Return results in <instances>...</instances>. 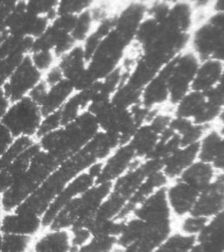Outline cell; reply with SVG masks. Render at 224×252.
<instances>
[{"mask_svg": "<svg viewBox=\"0 0 224 252\" xmlns=\"http://www.w3.org/2000/svg\"><path fill=\"white\" fill-rule=\"evenodd\" d=\"M44 115L37 103L29 97L11 103L2 123L13 136L37 139L38 130Z\"/></svg>", "mask_w": 224, "mask_h": 252, "instance_id": "8992f818", "label": "cell"}, {"mask_svg": "<svg viewBox=\"0 0 224 252\" xmlns=\"http://www.w3.org/2000/svg\"><path fill=\"white\" fill-rule=\"evenodd\" d=\"M111 252H123V249L121 248V247H119L116 246V247H115L114 249L112 250Z\"/></svg>", "mask_w": 224, "mask_h": 252, "instance_id": "db71d44e", "label": "cell"}, {"mask_svg": "<svg viewBox=\"0 0 224 252\" xmlns=\"http://www.w3.org/2000/svg\"><path fill=\"white\" fill-rule=\"evenodd\" d=\"M196 237L183 233H171L153 252H190Z\"/></svg>", "mask_w": 224, "mask_h": 252, "instance_id": "f1b7e54d", "label": "cell"}, {"mask_svg": "<svg viewBox=\"0 0 224 252\" xmlns=\"http://www.w3.org/2000/svg\"><path fill=\"white\" fill-rule=\"evenodd\" d=\"M0 234H2V223H1V220H0Z\"/></svg>", "mask_w": 224, "mask_h": 252, "instance_id": "94428289", "label": "cell"}, {"mask_svg": "<svg viewBox=\"0 0 224 252\" xmlns=\"http://www.w3.org/2000/svg\"><path fill=\"white\" fill-rule=\"evenodd\" d=\"M166 193L172 215L184 218L192 212L201 192L177 179L170 186H167Z\"/></svg>", "mask_w": 224, "mask_h": 252, "instance_id": "5bb4252c", "label": "cell"}, {"mask_svg": "<svg viewBox=\"0 0 224 252\" xmlns=\"http://www.w3.org/2000/svg\"><path fill=\"white\" fill-rule=\"evenodd\" d=\"M112 183L95 184L66 204L50 223L49 229L86 228L88 223L95 217L99 208L112 192Z\"/></svg>", "mask_w": 224, "mask_h": 252, "instance_id": "277c9868", "label": "cell"}, {"mask_svg": "<svg viewBox=\"0 0 224 252\" xmlns=\"http://www.w3.org/2000/svg\"><path fill=\"white\" fill-rule=\"evenodd\" d=\"M95 162H98L97 160L90 153L85 149L81 150L76 155L61 164L45 183L15 210L34 213L42 217L63 189Z\"/></svg>", "mask_w": 224, "mask_h": 252, "instance_id": "7a4b0ae2", "label": "cell"}, {"mask_svg": "<svg viewBox=\"0 0 224 252\" xmlns=\"http://www.w3.org/2000/svg\"><path fill=\"white\" fill-rule=\"evenodd\" d=\"M168 182L169 179L166 178V176L162 171H158L149 175L144 181L141 186L138 188L132 198H130L126 206L124 207L120 215H118L117 218L115 219V220H126L131 217L137 207L139 206L145 199L149 198L150 195H152L157 190L161 188L166 187Z\"/></svg>", "mask_w": 224, "mask_h": 252, "instance_id": "e0dca14e", "label": "cell"}, {"mask_svg": "<svg viewBox=\"0 0 224 252\" xmlns=\"http://www.w3.org/2000/svg\"><path fill=\"white\" fill-rule=\"evenodd\" d=\"M6 34L3 32H0V45L3 42V39L5 37Z\"/></svg>", "mask_w": 224, "mask_h": 252, "instance_id": "9f6ffc18", "label": "cell"}, {"mask_svg": "<svg viewBox=\"0 0 224 252\" xmlns=\"http://www.w3.org/2000/svg\"><path fill=\"white\" fill-rule=\"evenodd\" d=\"M160 134L152 129L149 124L140 126L132 135L129 144L135 152L137 158L146 160L155 149Z\"/></svg>", "mask_w": 224, "mask_h": 252, "instance_id": "d4e9b609", "label": "cell"}, {"mask_svg": "<svg viewBox=\"0 0 224 252\" xmlns=\"http://www.w3.org/2000/svg\"><path fill=\"white\" fill-rule=\"evenodd\" d=\"M166 187L161 188L136 208L132 216L147 223L171 221V209L167 198Z\"/></svg>", "mask_w": 224, "mask_h": 252, "instance_id": "8fae6325", "label": "cell"}, {"mask_svg": "<svg viewBox=\"0 0 224 252\" xmlns=\"http://www.w3.org/2000/svg\"><path fill=\"white\" fill-rule=\"evenodd\" d=\"M95 183L96 179L87 171L74 178L52 201L48 209H46L42 216V227L48 228L50 223H52L55 217L66 204L94 186Z\"/></svg>", "mask_w": 224, "mask_h": 252, "instance_id": "30bf717a", "label": "cell"}, {"mask_svg": "<svg viewBox=\"0 0 224 252\" xmlns=\"http://www.w3.org/2000/svg\"><path fill=\"white\" fill-rule=\"evenodd\" d=\"M32 237L15 234H2L1 252H26Z\"/></svg>", "mask_w": 224, "mask_h": 252, "instance_id": "74e56055", "label": "cell"}, {"mask_svg": "<svg viewBox=\"0 0 224 252\" xmlns=\"http://www.w3.org/2000/svg\"><path fill=\"white\" fill-rule=\"evenodd\" d=\"M199 143L180 147L163 160L162 172L169 180H176L195 160H198Z\"/></svg>", "mask_w": 224, "mask_h": 252, "instance_id": "2e32d148", "label": "cell"}, {"mask_svg": "<svg viewBox=\"0 0 224 252\" xmlns=\"http://www.w3.org/2000/svg\"><path fill=\"white\" fill-rule=\"evenodd\" d=\"M75 93L72 85L65 79L49 87L46 96L40 104L44 116L59 111Z\"/></svg>", "mask_w": 224, "mask_h": 252, "instance_id": "cb8c5ba5", "label": "cell"}, {"mask_svg": "<svg viewBox=\"0 0 224 252\" xmlns=\"http://www.w3.org/2000/svg\"><path fill=\"white\" fill-rule=\"evenodd\" d=\"M201 61L193 52H182L164 66L169 89V101L176 105L191 91L193 80Z\"/></svg>", "mask_w": 224, "mask_h": 252, "instance_id": "5b68a950", "label": "cell"}, {"mask_svg": "<svg viewBox=\"0 0 224 252\" xmlns=\"http://www.w3.org/2000/svg\"><path fill=\"white\" fill-rule=\"evenodd\" d=\"M190 252H224V251L217 248V247H213L210 244L205 243V242H201L196 240L194 247L192 249L190 250Z\"/></svg>", "mask_w": 224, "mask_h": 252, "instance_id": "681fc988", "label": "cell"}, {"mask_svg": "<svg viewBox=\"0 0 224 252\" xmlns=\"http://www.w3.org/2000/svg\"><path fill=\"white\" fill-rule=\"evenodd\" d=\"M101 131L117 136L121 146L129 143L138 126L130 109H121L112 103L95 115Z\"/></svg>", "mask_w": 224, "mask_h": 252, "instance_id": "ba28073f", "label": "cell"}, {"mask_svg": "<svg viewBox=\"0 0 224 252\" xmlns=\"http://www.w3.org/2000/svg\"><path fill=\"white\" fill-rule=\"evenodd\" d=\"M35 243L33 252H70L71 236L67 229H50Z\"/></svg>", "mask_w": 224, "mask_h": 252, "instance_id": "484cf974", "label": "cell"}, {"mask_svg": "<svg viewBox=\"0 0 224 252\" xmlns=\"http://www.w3.org/2000/svg\"><path fill=\"white\" fill-rule=\"evenodd\" d=\"M142 93L143 91L133 89L129 84L124 83L112 95L111 103L114 106L130 109L132 107L141 103Z\"/></svg>", "mask_w": 224, "mask_h": 252, "instance_id": "4dcf8cb0", "label": "cell"}, {"mask_svg": "<svg viewBox=\"0 0 224 252\" xmlns=\"http://www.w3.org/2000/svg\"><path fill=\"white\" fill-rule=\"evenodd\" d=\"M2 234L30 236L36 235L42 227V217L28 211L15 210L1 220Z\"/></svg>", "mask_w": 224, "mask_h": 252, "instance_id": "9a60e30c", "label": "cell"}, {"mask_svg": "<svg viewBox=\"0 0 224 252\" xmlns=\"http://www.w3.org/2000/svg\"><path fill=\"white\" fill-rule=\"evenodd\" d=\"M0 2H1V0H0Z\"/></svg>", "mask_w": 224, "mask_h": 252, "instance_id": "6125c7cd", "label": "cell"}, {"mask_svg": "<svg viewBox=\"0 0 224 252\" xmlns=\"http://www.w3.org/2000/svg\"><path fill=\"white\" fill-rule=\"evenodd\" d=\"M2 249V234H0V252Z\"/></svg>", "mask_w": 224, "mask_h": 252, "instance_id": "91938a15", "label": "cell"}, {"mask_svg": "<svg viewBox=\"0 0 224 252\" xmlns=\"http://www.w3.org/2000/svg\"><path fill=\"white\" fill-rule=\"evenodd\" d=\"M222 138L220 133L216 130L207 132L199 144L198 160L212 164Z\"/></svg>", "mask_w": 224, "mask_h": 252, "instance_id": "836d02e7", "label": "cell"}, {"mask_svg": "<svg viewBox=\"0 0 224 252\" xmlns=\"http://www.w3.org/2000/svg\"><path fill=\"white\" fill-rule=\"evenodd\" d=\"M2 209H3V205H2V194L0 193V212H1Z\"/></svg>", "mask_w": 224, "mask_h": 252, "instance_id": "680465c9", "label": "cell"}, {"mask_svg": "<svg viewBox=\"0 0 224 252\" xmlns=\"http://www.w3.org/2000/svg\"><path fill=\"white\" fill-rule=\"evenodd\" d=\"M63 80H64V74L58 64L43 74V81L49 87L53 86Z\"/></svg>", "mask_w": 224, "mask_h": 252, "instance_id": "bcb514c9", "label": "cell"}, {"mask_svg": "<svg viewBox=\"0 0 224 252\" xmlns=\"http://www.w3.org/2000/svg\"><path fill=\"white\" fill-rule=\"evenodd\" d=\"M207 21L219 27V29L223 30L224 32V13L216 12L215 14L212 15Z\"/></svg>", "mask_w": 224, "mask_h": 252, "instance_id": "f907efd6", "label": "cell"}, {"mask_svg": "<svg viewBox=\"0 0 224 252\" xmlns=\"http://www.w3.org/2000/svg\"><path fill=\"white\" fill-rule=\"evenodd\" d=\"M224 210V192L210 185L199 195L191 215L210 220Z\"/></svg>", "mask_w": 224, "mask_h": 252, "instance_id": "603a6c76", "label": "cell"}, {"mask_svg": "<svg viewBox=\"0 0 224 252\" xmlns=\"http://www.w3.org/2000/svg\"><path fill=\"white\" fill-rule=\"evenodd\" d=\"M43 79V74L32 64L30 56H27L13 72L3 90L12 103L28 97L32 89Z\"/></svg>", "mask_w": 224, "mask_h": 252, "instance_id": "9c48e42d", "label": "cell"}, {"mask_svg": "<svg viewBox=\"0 0 224 252\" xmlns=\"http://www.w3.org/2000/svg\"><path fill=\"white\" fill-rule=\"evenodd\" d=\"M59 0H25L27 11L37 16L53 20L57 15Z\"/></svg>", "mask_w": 224, "mask_h": 252, "instance_id": "d590c367", "label": "cell"}, {"mask_svg": "<svg viewBox=\"0 0 224 252\" xmlns=\"http://www.w3.org/2000/svg\"><path fill=\"white\" fill-rule=\"evenodd\" d=\"M71 231H72L71 245L73 247H75L77 249L85 245L93 237L91 232L85 227L73 229H71Z\"/></svg>", "mask_w": 224, "mask_h": 252, "instance_id": "ee69618b", "label": "cell"}, {"mask_svg": "<svg viewBox=\"0 0 224 252\" xmlns=\"http://www.w3.org/2000/svg\"><path fill=\"white\" fill-rule=\"evenodd\" d=\"M61 164L53 156L40 148L32 158L29 168L23 177L2 194L3 211L10 213L17 209L45 183Z\"/></svg>", "mask_w": 224, "mask_h": 252, "instance_id": "3957f363", "label": "cell"}, {"mask_svg": "<svg viewBox=\"0 0 224 252\" xmlns=\"http://www.w3.org/2000/svg\"><path fill=\"white\" fill-rule=\"evenodd\" d=\"M78 15H57L52 20L51 26L59 31L72 34L78 21Z\"/></svg>", "mask_w": 224, "mask_h": 252, "instance_id": "7bdbcfd3", "label": "cell"}, {"mask_svg": "<svg viewBox=\"0 0 224 252\" xmlns=\"http://www.w3.org/2000/svg\"><path fill=\"white\" fill-rule=\"evenodd\" d=\"M224 68V63L213 58L201 62L193 80L191 90L203 94L208 92L219 83Z\"/></svg>", "mask_w": 224, "mask_h": 252, "instance_id": "ffe728a7", "label": "cell"}, {"mask_svg": "<svg viewBox=\"0 0 224 252\" xmlns=\"http://www.w3.org/2000/svg\"><path fill=\"white\" fill-rule=\"evenodd\" d=\"M11 103V101L9 100V97L6 95L3 89H0V122L5 116Z\"/></svg>", "mask_w": 224, "mask_h": 252, "instance_id": "c3c4849f", "label": "cell"}, {"mask_svg": "<svg viewBox=\"0 0 224 252\" xmlns=\"http://www.w3.org/2000/svg\"><path fill=\"white\" fill-rule=\"evenodd\" d=\"M116 246L115 237L93 236L76 252H111Z\"/></svg>", "mask_w": 224, "mask_h": 252, "instance_id": "f35d334b", "label": "cell"}, {"mask_svg": "<svg viewBox=\"0 0 224 252\" xmlns=\"http://www.w3.org/2000/svg\"><path fill=\"white\" fill-rule=\"evenodd\" d=\"M214 9L216 12L224 13V1H217L214 3Z\"/></svg>", "mask_w": 224, "mask_h": 252, "instance_id": "f5cc1de1", "label": "cell"}, {"mask_svg": "<svg viewBox=\"0 0 224 252\" xmlns=\"http://www.w3.org/2000/svg\"><path fill=\"white\" fill-rule=\"evenodd\" d=\"M217 173L218 172L212 164L197 160L188 167L178 179L201 192L213 183Z\"/></svg>", "mask_w": 224, "mask_h": 252, "instance_id": "44dd1931", "label": "cell"}, {"mask_svg": "<svg viewBox=\"0 0 224 252\" xmlns=\"http://www.w3.org/2000/svg\"><path fill=\"white\" fill-rule=\"evenodd\" d=\"M37 139L32 137L15 138L11 146H9L5 154L0 158V171L8 166L13 160H15L24 152L30 149L32 146L37 144Z\"/></svg>", "mask_w": 224, "mask_h": 252, "instance_id": "d6a6232c", "label": "cell"}, {"mask_svg": "<svg viewBox=\"0 0 224 252\" xmlns=\"http://www.w3.org/2000/svg\"><path fill=\"white\" fill-rule=\"evenodd\" d=\"M219 119L223 122V124H224V108L223 109V110H222L221 114L219 115Z\"/></svg>", "mask_w": 224, "mask_h": 252, "instance_id": "11a10c76", "label": "cell"}, {"mask_svg": "<svg viewBox=\"0 0 224 252\" xmlns=\"http://www.w3.org/2000/svg\"><path fill=\"white\" fill-rule=\"evenodd\" d=\"M32 64L42 74L56 66L58 58L54 52L49 50H37L29 55Z\"/></svg>", "mask_w": 224, "mask_h": 252, "instance_id": "8d00e7d4", "label": "cell"}, {"mask_svg": "<svg viewBox=\"0 0 224 252\" xmlns=\"http://www.w3.org/2000/svg\"><path fill=\"white\" fill-rule=\"evenodd\" d=\"M127 203L126 199L112 191L98 209L93 220L100 221L115 220Z\"/></svg>", "mask_w": 224, "mask_h": 252, "instance_id": "f546056e", "label": "cell"}, {"mask_svg": "<svg viewBox=\"0 0 224 252\" xmlns=\"http://www.w3.org/2000/svg\"><path fill=\"white\" fill-rule=\"evenodd\" d=\"M207 103L205 94L191 90L176 104V117L184 118L193 121L204 109Z\"/></svg>", "mask_w": 224, "mask_h": 252, "instance_id": "4316f807", "label": "cell"}, {"mask_svg": "<svg viewBox=\"0 0 224 252\" xmlns=\"http://www.w3.org/2000/svg\"><path fill=\"white\" fill-rule=\"evenodd\" d=\"M224 39V32L208 21L199 26L190 36L195 53L201 62L213 58Z\"/></svg>", "mask_w": 224, "mask_h": 252, "instance_id": "4fadbf2b", "label": "cell"}, {"mask_svg": "<svg viewBox=\"0 0 224 252\" xmlns=\"http://www.w3.org/2000/svg\"><path fill=\"white\" fill-rule=\"evenodd\" d=\"M167 18L176 25L181 32L189 33L192 25V9L189 3H176L170 5Z\"/></svg>", "mask_w": 224, "mask_h": 252, "instance_id": "1f68e13d", "label": "cell"}, {"mask_svg": "<svg viewBox=\"0 0 224 252\" xmlns=\"http://www.w3.org/2000/svg\"><path fill=\"white\" fill-rule=\"evenodd\" d=\"M37 142L0 171V193L3 194L23 177L35 154L39 151Z\"/></svg>", "mask_w": 224, "mask_h": 252, "instance_id": "d6986e66", "label": "cell"}, {"mask_svg": "<svg viewBox=\"0 0 224 252\" xmlns=\"http://www.w3.org/2000/svg\"><path fill=\"white\" fill-rule=\"evenodd\" d=\"M48 89V85L42 79L40 83H38L37 85L32 89V91L30 93L28 97H31L32 100L36 102L40 106V103H41V101L43 100L44 97L46 96Z\"/></svg>", "mask_w": 224, "mask_h": 252, "instance_id": "7dc6e473", "label": "cell"}, {"mask_svg": "<svg viewBox=\"0 0 224 252\" xmlns=\"http://www.w3.org/2000/svg\"><path fill=\"white\" fill-rule=\"evenodd\" d=\"M219 133H220V135H221L223 137H224V124L223 127H222L221 129H220Z\"/></svg>", "mask_w": 224, "mask_h": 252, "instance_id": "6f0895ef", "label": "cell"}, {"mask_svg": "<svg viewBox=\"0 0 224 252\" xmlns=\"http://www.w3.org/2000/svg\"><path fill=\"white\" fill-rule=\"evenodd\" d=\"M172 233V221L164 223H148L141 237L126 248L123 252H153Z\"/></svg>", "mask_w": 224, "mask_h": 252, "instance_id": "ac0fdd59", "label": "cell"}, {"mask_svg": "<svg viewBox=\"0 0 224 252\" xmlns=\"http://www.w3.org/2000/svg\"><path fill=\"white\" fill-rule=\"evenodd\" d=\"M212 58L219 61V62H221L224 64V39L222 41V43L220 44V46H219V48L217 49V51L213 54Z\"/></svg>", "mask_w": 224, "mask_h": 252, "instance_id": "816d5d0a", "label": "cell"}, {"mask_svg": "<svg viewBox=\"0 0 224 252\" xmlns=\"http://www.w3.org/2000/svg\"><path fill=\"white\" fill-rule=\"evenodd\" d=\"M208 220V219L190 214L184 217L181 221L180 224V232L197 238L204 229Z\"/></svg>", "mask_w": 224, "mask_h": 252, "instance_id": "60d3db41", "label": "cell"}, {"mask_svg": "<svg viewBox=\"0 0 224 252\" xmlns=\"http://www.w3.org/2000/svg\"><path fill=\"white\" fill-rule=\"evenodd\" d=\"M169 89L164 66L143 90L141 104L148 109L156 107L169 100Z\"/></svg>", "mask_w": 224, "mask_h": 252, "instance_id": "7402d4cb", "label": "cell"}, {"mask_svg": "<svg viewBox=\"0 0 224 252\" xmlns=\"http://www.w3.org/2000/svg\"><path fill=\"white\" fill-rule=\"evenodd\" d=\"M196 240L210 244L224 252V210L210 219Z\"/></svg>", "mask_w": 224, "mask_h": 252, "instance_id": "83f0119b", "label": "cell"}, {"mask_svg": "<svg viewBox=\"0 0 224 252\" xmlns=\"http://www.w3.org/2000/svg\"><path fill=\"white\" fill-rule=\"evenodd\" d=\"M136 159L138 158L135 152L129 143L119 146L107 160H104L102 172L95 184H113L130 169Z\"/></svg>", "mask_w": 224, "mask_h": 252, "instance_id": "7c38bea8", "label": "cell"}, {"mask_svg": "<svg viewBox=\"0 0 224 252\" xmlns=\"http://www.w3.org/2000/svg\"><path fill=\"white\" fill-rule=\"evenodd\" d=\"M58 66L75 92H83L91 89L97 82L88 70V60L83 45L78 44L58 59Z\"/></svg>", "mask_w": 224, "mask_h": 252, "instance_id": "52a82bcc", "label": "cell"}, {"mask_svg": "<svg viewBox=\"0 0 224 252\" xmlns=\"http://www.w3.org/2000/svg\"><path fill=\"white\" fill-rule=\"evenodd\" d=\"M62 126H63V121L61 118L60 112H55L50 115H45L38 130L37 139L48 133L57 130Z\"/></svg>", "mask_w": 224, "mask_h": 252, "instance_id": "b9f144b4", "label": "cell"}, {"mask_svg": "<svg viewBox=\"0 0 224 252\" xmlns=\"http://www.w3.org/2000/svg\"><path fill=\"white\" fill-rule=\"evenodd\" d=\"M94 3L89 0H59L57 15H79L90 9Z\"/></svg>", "mask_w": 224, "mask_h": 252, "instance_id": "ab89813d", "label": "cell"}, {"mask_svg": "<svg viewBox=\"0 0 224 252\" xmlns=\"http://www.w3.org/2000/svg\"><path fill=\"white\" fill-rule=\"evenodd\" d=\"M101 131L95 115L84 111L70 123L37 139L40 150L61 163L76 155Z\"/></svg>", "mask_w": 224, "mask_h": 252, "instance_id": "6da1fadb", "label": "cell"}, {"mask_svg": "<svg viewBox=\"0 0 224 252\" xmlns=\"http://www.w3.org/2000/svg\"><path fill=\"white\" fill-rule=\"evenodd\" d=\"M96 24L94 21L90 9L81 13L78 15V21L75 30L73 32L72 37L77 44H83L84 41L92 34L96 27Z\"/></svg>", "mask_w": 224, "mask_h": 252, "instance_id": "e575fe53", "label": "cell"}, {"mask_svg": "<svg viewBox=\"0 0 224 252\" xmlns=\"http://www.w3.org/2000/svg\"><path fill=\"white\" fill-rule=\"evenodd\" d=\"M14 140L15 137L9 129L6 128V126L2 122H0V158L5 154Z\"/></svg>", "mask_w": 224, "mask_h": 252, "instance_id": "f6af8a7d", "label": "cell"}]
</instances>
